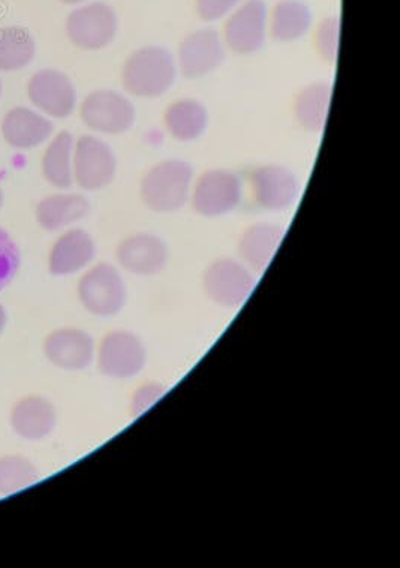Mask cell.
<instances>
[{"label": "cell", "mask_w": 400, "mask_h": 568, "mask_svg": "<svg viewBox=\"0 0 400 568\" xmlns=\"http://www.w3.org/2000/svg\"><path fill=\"white\" fill-rule=\"evenodd\" d=\"M334 87L327 81H317L297 93L295 114L299 125L309 132L325 131L329 118Z\"/></svg>", "instance_id": "603a6c76"}, {"label": "cell", "mask_w": 400, "mask_h": 568, "mask_svg": "<svg viewBox=\"0 0 400 568\" xmlns=\"http://www.w3.org/2000/svg\"><path fill=\"white\" fill-rule=\"evenodd\" d=\"M44 354L59 369L79 373L95 362L96 344L83 328L62 327L45 337Z\"/></svg>", "instance_id": "5bb4252c"}, {"label": "cell", "mask_w": 400, "mask_h": 568, "mask_svg": "<svg viewBox=\"0 0 400 568\" xmlns=\"http://www.w3.org/2000/svg\"><path fill=\"white\" fill-rule=\"evenodd\" d=\"M89 212H91V203L83 195H50L38 204L37 220L47 232H58L84 220Z\"/></svg>", "instance_id": "7402d4cb"}, {"label": "cell", "mask_w": 400, "mask_h": 568, "mask_svg": "<svg viewBox=\"0 0 400 568\" xmlns=\"http://www.w3.org/2000/svg\"><path fill=\"white\" fill-rule=\"evenodd\" d=\"M269 37V7L264 0H244L225 19L223 40L233 53H258Z\"/></svg>", "instance_id": "ba28073f"}, {"label": "cell", "mask_w": 400, "mask_h": 568, "mask_svg": "<svg viewBox=\"0 0 400 568\" xmlns=\"http://www.w3.org/2000/svg\"><path fill=\"white\" fill-rule=\"evenodd\" d=\"M80 116L84 125L98 134L122 135L130 132L137 122V109L130 97L102 89L86 97Z\"/></svg>", "instance_id": "52a82bcc"}, {"label": "cell", "mask_w": 400, "mask_h": 568, "mask_svg": "<svg viewBox=\"0 0 400 568\" xmlns=\"http://www.w3.org/2000/svg\"><path fill=\"white\" fill-rule=\"evenodd\" d=\"M195 181L188 161L164 160L147 170L140 183L144 206L155 213H176L189 203Z\"/></svg>", "instance_id": "7a4b0ae2"}, {"label": "cell", "mask_w": 400, "mask_h": 568, "mask_svg": "<svg viewBox=\"0 0 400 568\" xmlns=\"http://www.w3.org/2000/svg\"><path fill=\"white\" fill-rule=\"evenodd\" d=\"M147 347L135 332L117 328L106 333L96 347L95 362L104 377L132 379L146 369Z\"/></svg>", "instance_id": "277c9868"}, {"label": "cell", "mask_w": 400, "mask_h": 568, "mask_svg": "<svg viewBox=\"0 0 400 568\" xmlns=\"http://www.w3.org/2000/svg\"><path fill=\"white\" fill-rule=\"evenodd\" d=\"M2 134L12 148L32 149L49 140L53 123L35 111L17 106L3 119Z\"/></svg>", "instance_id": "ffe728a7"}, {"label": "cell", "mask_w": 400, "mask_h": 568, "mask_svg": "<svg viewBox=\"0 0 400 568\" xmlns=\"http://www.w3.org/2000/svg\"><path fill=\"white\" fill-rule=\"evenodd\" d=\"M35 41L23 28L0 31V71H19L29 65L35 55Z\"/></svg>", "instance_id": "d4e9b609"}, {"label": "cell", "mask_w": 400, "mask_h": 568, "mask_svg": "<svg viewBox=\"0 0 400 568\" xmlns=\"http://www.w3.org/2000/svg\"><path fill=\"white\" fill-rule=\"evenodd\" d=\"M178 75L176 55L160 45L135 50L122 70V87L139 100H157L172 91Z\"/></svg>", "instance_id": "6da1fadb"}, {"label": "cell", "mask_w": 400, "mask_h": 568, "mask_svg": "<svg viewBox=\"0 0 400 568\" xmlns=\"http://www.w3.org/2000/svg\"><path fill=\"white\" fill-rule=\"evenodd\" d=\"M20 250L6 230L0 229V292L14 280L20 268Z\"/></svg>", "instance_id": "f1b7e54d"}, {"label": "cell", "mask_w": 400, "mask_h": 568, "mask_svg": "<svg viewBox=\"0 0 400 568\" xmlns=\"http://www.w3.org/2000/svg\"><path fill=\"white\" fill-rule=\"evenodd\" d=\"M96 257V245L84 230H68L51 247L49 268L53 276H70L91 266Z\"/></svg>", "instance_id": "e0dca14e"}, {"label": "cell", "mask_w": 400, "mask_h": 568, "mask_svg": "<svg viewBox=\"0 0 400 568\" xmlns=\"http://www.w3.org/2000/svg\"><path fill=\"white\" fill-rule=\"evenodd\" d=\"M207 106L195 98H182L172 102L164 113V126L178 143H194L206 134L208 128Z\"/></svg>", "instance_id": "d6986e66"}, {"label": "cell", "mask_w": 400, "mask_h": 568, "mask_svg": "<svg viewBox=\"0 0 400 568\" xmlns=\"http://www.w3.org/2000/svg\"><path fill=\"white\" fill-rule=\"evenodd\" d=\"M2 203H3V194H2V190H0V207H2Z\"/></svg>", "instance_id": "d6a6232c"}, {"label": "cell", "mask_w": 400, "mask_h": 568, "mask_svg": "<svg viewBox=\"0 0 400 568\" xmlns=\"http://www.w3.org/2000/svg\"><path fill=\"white\" fill-rule=\"evenodd\" d=\"M119 20L109 3L93 2L72 11L66 20V33L79 49L98 51L116 40Z\"/></svg>", "instance_id": "9c48e42d"}, {"label": "cell", "mask_w": 400, "mask_h": 568, "mask_svg": "<svg viewBox=\"0 0 400 568\" xmlns=\"http://www.w3.org/2000/svg\"><path fill=\"white\" fill-rule=\"evenodd\" d=\"M72 172H74L76 185L82 190H104L116 178V153L98 136H80L74 146Z\"/></svg>", "instance_id": "30bf717a"}, {"label": "cell", "mask_w": 400, "mask_h": 568, "mask_svg": "<svg viewBox=\"0 0 400 568\" xmlns=\"http://www.w3.org/2000/svg\"><path fill=\"white\" fill-rule=\"evenodd\" d=\"M242 2L244 0H197L195 8L199 19L206 23H215L227 19Z\"/></svg>", "instance_id": "f546056e"}, {"label": "cell", "mask_w": 400, "mask_h": 568, "mask_svg": "<svg viewBox=\"0 0 400 568\" xmlns=\"http://www.w3.org/2000/svg\"><path fill=\"white\" fill-rule=\"evenodd\" d=\"M340 28H342V21L338 16H331L322 20L315 32V49L321 55L322 61L327 63L338 61Z\"/></svg>", "instance_id": "4316f807"}, {"label": "cell", "mask_w": 400, "mask_h": 568, "mask_svg": "<svg viewBox=\"0 0 400 568\" xmlns=\"http://www.w3.org/2000/svg\"><path fill=\"white\" fill-rule=\"evenodd\" d=\"M314 14L304 0H280L269 11V33L278 42H296L308 36Z\"/></svg>", "instance_id": "44dd1931"}, {"label": "cell", "mask_w": 400, "mask_h": 568, "mask_svg": "<svg viewBox=\"0 0 400 568\" xmlns=\"http://www.w3.org/2000/svg\"><path fill=\"white\" fill-rule=\"evenodd\" d=\"M7 323H8V315H7L6 307L0 305V335H2L3 331H6Z\"/></svg>", "instance_id": "4dcf8cb0"}, {"label": "cell", "mask_w": 400, "mask_h": 568, "mask_svg": "<svg viewBox=\"0 0 400 568\" xmlns=\"http://www.w3.org/2000/svg\"><path fill=\"white\" fill-rule=\"evenodd\" d=\"M300 181L288 166L269 164L258 166L250 176L254 202L267 212H285L299 200Z\"/></svg>", "instance_id": "4fadbf2b"}, {"label": "cell", "mask_w": 400, "mask_h": 568, "mask_svg": "<svg viewBox=\"0 0 400 568\" xmlns=\"http://www.w3.org/2000/svg\"><path fill=\"white\" fill-rule=\"evenodd\" d=\"M284 237L285 226L274 222H258L250 225L238 237V260L245 263L255 275H263L274 262Z\"/></svg>", "instance_id": "2e32d148"}, {"label": "cell", "mask_w": 400, "mask_h": 568, "mask_svg": "<svg viewBox=\"0 0 400 568\" xmlns=\"http://www.w3.org/2000/svg\"><path fill=\"white\" fill-rule=\"evenodd\" d=\"M167 392L168 388L163 383L157 382L143 383L142 386L134 388L130 397L131 417L140 418L147 412H151L167 395Z\"/></svg>", "instance_id": "83f0119b"}, {"label": "cell", "mask_w": 400, "mask_h": 568, "mask_svg": "<svg viewBox=\"0 0 400 568\" xmlns=\"http://www.w3.org/2000/svg\"><path fill=\"white\" fill-rule=\"evenodd\" d=\"M116 260L119 267L130 275L153 277L167 268L170 250L167 242L157 234L140 232L119 243Z\"/></svg>", "instance_id": "7c38bea8"}, {"label": "cell", "mask_w": 400, "mask_h": 568, "mask_svg": "<svg viewBox=\"0 0 400 568\" xmlns=\"http://www.w3.org/2000/svg\"><path fill=\"white\" fill-rule=\"evenodd\" d=\"M32 104L51 118L65 119L74 113L76 91L70 77L58 70H42L29 81Z\"/></svg>", "instance_id": "9a60e30c"}, {"label": "cell", "mask_w": 400, "mask_h": 568, "mask_svg": "<svg viewBox=\"0 0 400 568\" xmlns=\"http://www.w3.org/2000/svg\"><path fill=\"white\" fill-rule=\"evenodd\" d=\"M57 408L42 396L24 397L11 413L12 429L29 442L49 437L57 428Z\"/></svg>", "instance_id": "ac0fdd59"}, {"label": "cell", "mask_w": 400, "mask_h": 568, "mask_svg": "<svg viewBox=\"0 0 400 568\" xmlns=\"http://www.w3.org/2000/svg\"><path fill=\"white\" fill-rule=\"evenodd\" d=\"M76 292L84 310L100 318L116 317L127 302L126 282L121 271L110 263H98L89 268Z\"/></svg>", "instance_id": "5b68a950"}, {"label": "cell", "mask_w": 400, "mask_h": 568, "mask_svg": "<svg viewBox=\"0 0 400 568\" xmlns=\"http://www.w3.org/2000/svg\"><path fill=\"white\" fill-rule=\"evenodd\" d=\"M62 3H66V6H79V3L86 2V0H61Z\"/></svg>", "instance_id": "1f68e13d"}, {"label": "cell", "mask_w": 400, "mask_h": 568, "mask_svg": "<svg viewBox=\"0 0 400 568\" xmlns=\"http://www.w3.org/2000/svg\"><path fill=\"white\" fill-rule=\"evenodd\" d=\"M0 97H2V81H0Z\"/></svg>", "instance_id": "836d02e7"}, {"label": "cell", "mask_w": 400, "mask_h": 568, "mask_svg": "<svg viewBox=\"0 0 400 568\" xmlns=\"http://www.w3.org/2000/svg\"><path fill=\"white\" fill-rule=\"evenodd\" d=\"M223 36L212 28L191 32L181 42L177 51L178 74L189 80H199L213 74L225 61Z\"/></svg>", "instance_id": "8fae6325"}, {"label": "cell", "mask_w": 400, "mask_h": 568, "mask_svg": "<svg viewBox=\"0 0 400 568\" xmlns=\"http://www.w3.org/2000/svg\"><path fill=\"white\" fill-rule=\"evenodd\" d=\"M40 480L35 465L23 456L0 459V494L11 495L31 488Z\"/></svg>", "instance_id": "484cf974"}, {"label": "cell", "mask_w": 400, "mask_h": 568, "mask_svg": "<svg viewBox=\"0 0 400 568\" xmlns=\"http://www.w3.org/2000/svg\"><path fill=\"white\" fill-rule=\"evenodd\" d=\"M244 200V181L227 169H212L195 179L191 206L197 215L215 220L236 211Z\"/></svg>", "instance_id": "8992f818"}, {"label": "cell", "mask_w": 400, "mask_h": 568, "mask_svg": "<svg viewBox=\"0 0 400 568\" xmlns=\"http://www.w3.org/2000/svg\"><path fill=\"white\" fill-rule=\"evenodd\" d=\"M72 151H74V139L70 132L62 131L54 136L42 158V173L47 181L59 190H68L74 181Z\"/></svg>", "instance_id": "cb8c5ba5"}, {"label": "cell", "mask_w": 400, "mask_h": 568, "mask_svg": "<svg viewBox=\"0 0 400 568\" xmlns=\"http://www.w3.org/2000/svg\"><path fill=\"white\" fill-rule=\"evenodd\" d=\"M257 275L238 258L213 260L203 273V292L215 305L237 310L249 301L257 287Z\"/></svg>", "instance_id": "3957f363"}]
</instances>
